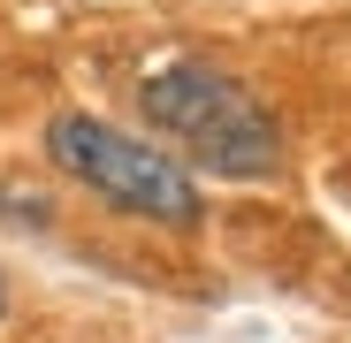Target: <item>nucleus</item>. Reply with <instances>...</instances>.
Returning a JSON list of instances; mask_svg holds the SVG:
<instances>
[{"mask_svg": "<svg viewBox=\"0 0 351 343\" xmlns=\"http://www.w3.org/2000/svg\"><path fill=\"white\" fill-rule=\"evenodd\" d=\"M46 153L62 176H77L84 191H99L107 206H123L138 221H160V229H191L199 221V191L184 176V160L99 123V114H53L46 123Z\"/></svg>", "mask_w": 351, "mask_h": 343, "instance_id": "obj_2", "label": "nucleus"}, {"mask_svg": "<svg viewBox=\"0 0 351 343\" xmlns=\"http://www.w3.org/2000/svg\"><path fill=\"white\" fill-rule=\"evenodd\" d=\"M0 313H8V282H0Z\"/></svg>", "mask_w": 351, "mask_h": 343, "instance_id": "obj_3", "label": "nucleus"}, {"mask_svg": "<svg viewBox=\"0 0 351 343\" xmlns=\"http://www.w3.org/2000/svg\"><path fill=\"white\" fill-rule=\"evenodd\" d=\"M138 107L184 160L206 168V176L260 183V176L282 168V130H275L267 99L245 77L214 69V62H168V69L138 77Z\"/></svg>", "mask_w": 351, "mask_h": 343, "instance_id": "obj_1", "label": "nucleus"}]
</instances>
